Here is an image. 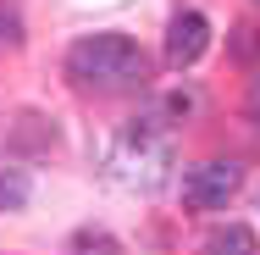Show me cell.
Masks as SVG:
<instances>
[{
	"instance_id": "1",
	"label": "cell",
	"mask_w": 260,
	"mask_h": 255,
	"mask_svg": "<svg viewBox=\"0 0 260 255\" xmlns=\"http://www.w3.org/2000/svg\"><path fill=\"white\" fill-rule=\"evenodd\" d=\"M67 78L78 89H100V95L144 89L150 83V55L127 34H89V39H78L67 50Z\"/></svg>"
},
{
	"instance_id": "2",
	"label": "cell",
	"mask_w": 260,
	"mask_h": 255,
	"mask_svg": "<svg viewBox=\"0 0 260 255\" xmlns=\"http://www.w3.org/2000/svg\"><path fill=\"white\" fill-rule=\"evenodd\" d=\"M105 166H111V178L122 183V189H160L166 183V166H172V145H166V133H155L150 122H133L111 155H105Z\"/></svg>"
},
{
	"instance_id": "3",
	"label": "cell",
	"mask_w": 260,
	"mask_h": 255,
	"mask_svg": "<svg viewBox=\"0 0 260 255\" xmlns=\"http://www.w3.org/2000/svg\"><path fill=\"white\" fill-rule=\"evenodd\" d=\"M238 183H244V166L238 161H200L183 178V205L188 211H221L238 194Z\"/></svg>"
},
{
	"instance_id": "4",
	"label": "cell",
	"mask_w": 260,
	"mask_h": 255,
	"mask_svg": "<svg viewBox=\"0 0 260 255\" xmlns=\"http://www.w3.org/2000/svg\"><path fill=\"white\" fill-rule=\"evenodd\" d=\"M210 45V22L200 11H183V17H172V28H166V61L172 67H194Z\"/></svg>"
},
{
	"instance_id": "5",
	"label": "cell",
	"mask_w": 260,
	"mask_h": 255,
	"mask_svg": "<svg viewBox=\"0 0 260 255\" xmlns=\"http://www.w3.org/2000/svg\"><path fill=\"white\" fill-rule=\"evenodd\" d=\"M28 205V178L22 172H0V211H22Z\"/></svg>"
},
{
	"instance_id": "6",
	"label": "cell",
	"mask_w": 260,
	"mask_h": 255,
	"mask_svg": "<svg viewBox=\"0 0 260 255\" xmlns=\"http://www.w3.org/2000/svg\"><path fill=\"white\" fill-rule=\"evenodd\" d=\"M210 250H255V233L249 228H216L210 233Z\"/></svg>"
},
{
	"instance_id": "7",
	"label": "cell",
	"mask_w": 260,
	"mask_h": 255,
	"mask_svg": "<svg viewBox=\"0 0 260 255\" xmlns=\"http://www.w3.org/2000/svg\"><path fill=\"white\" fill-rule=\"evenodd\" d=\"M233 55H238V61H255L260 55V28L255 22H244V28L233 34Z\"/></svg>"
},
{
	"instance_id": "8",
	"label": "cell",
	"mask_w": 260,
	"mask_h": 255,
	"mask_svg": "<svg viewBox=\"0 0 260 255\" xmlns=\"http://www.w3.org/2000/svg\"><path fill=\"white\" fill-rule=\"evenodd\" d=\"M0 45H11V50L22 45V28H17V17H11V11L0 17Z\"/></svg>"
},
{
	"instance_id": "9",
	"label": "cell",
	"mask_w": 260,
	"mask_h": 255,
	"mask_svg": "<svg viewBox=\"0 0 260 255\" xmlns=\"http://www.w3.org/2000/svg\"><path fill=\"white\" fill-rule=\"evenodd\" d=\"M249 111H255V117H260V78H255V83H249Z\"/></svg>"
}]
</instances>
